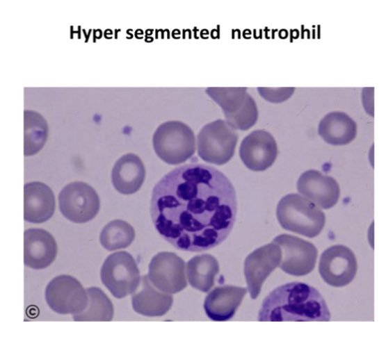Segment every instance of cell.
I'll return each mask as SVG.
<instances>
[{
    "label": "cell",
    "mask_w": 386,
    "mask_h": 339,
    "mask_svg": "<svg viewBox=\"0 0 386 339\" xmlns=\"http://www.w3.org/2000/svg\"><path fill=\"white\" fill-rule=\"evenodd\" d=\"M218 272V262L210 254L195 256L187 263L186 273L190 285L203 292H208L214 286Z\"/></svg>",
    "instance_id": "obj_22"
},
{
    "label": "cell",
    "mask_w": 386,
    "mask_h": 339,
    "mask_svg": "<svg viewBox=\"0 0 386 339\" xmlns=\"http://www.w3.org/2000/svg\"><path fill=\"white\" fill-rule=\"evenodd\" d=\"M45 299L51 310L61 314H78L87 306V291L81 283L70 275L54 278L45 289Z\"/></svg>",
    "instance_id": "obj_9"
},
{
    "label": "cell",
    "mask_w": 386,
    "mask_h": 339,
    "mask_svg": "<svg viewBox=\"0 0 386 339\" xmlns=\"http://www.w3.org/2000/svg\"><path fill=\"white\" fill-rule=\"evenodd\" d=\"M257 90L266 100L273 103H280L292 95L294 88H257Z\"/></svg>",
    "instance_id": "obj_26"
},
{
    "label": "cell",
    "mask_w": 386,
    "mask_h": 339,
    "mask_svg": "<svg viewBox=\"0 0 386 339\" xmlns=\"http://www.w3.org/2000/svg\"><path fill=\"white\" fill-rule=\"evenodd\" d=\"M58 247L54 238L42 229H29L24 233V262L34 270L49 266L55 260Z\"/></svg>",
    "instance_id": "obj_16"
},
{
    "label": "cell",
    "mask_w": 386,
    "mask_h": 339,
    "mask_svg": "<svg viewBox=\"0 0 386 339\" xmlns=\"http://www.w3.org/2000/svg\"><path fill=\"white\" fill-rule=\"evenodd\" d=\"M147 276L155 288L168 294L179 292L187 286L184 261L172 252L162 251L153 256Z\"/></svg>",
    "instance_id": "obj_11"
},
{
    "label": "cell",
    "mask_w": 386,
    "mask_h": 339,
    "mask_svg": "<svg viewBox=\"0 0 386 339\" xmlns=\"http://www.w3.org/2000/svg\"><path fill=\"white\" fill-rule=\"evenodd\" d=\"M132 226L122 220H113L106 224L99 235L101 245L108 251L126 248L135 238Z\"/></svg>",
    "instance_id": "obj_25"
},
{
    "label": "cell",
    "mask_w": 386,
    "mask_h": 339,
    "mask_svg": "<svg viewBox=\"0 0 386 339\" xmlns=\"http://www.w3.org/2000/svg\"><path fill=\"white\" fill-rule=\"evenodd\" d=\"M152 144L158 157L169 165L186 162L195 151L193 130L180 121L161 124L154 133Z\"/></svg>",
    "instance_id": "obj_4"
},
{
    "label": "cell",
    "mask_w": 386,
    "mask_h": 339,
    "mask_svg": "<svg viewBox=\"0 0 386 339\" xmlns=\"http://www.w3.org/2000/svg\"><path fill=\"white\" fill-rule=\"evenodd\" d=\"M102 283L115 297L122 299L138 288L140 276L136 262L127 251L110 254L100 270Z\"/></svg>",
    "instance_id": "obj_7"
},
{
    "label": "cell",
    "mask_w": 386,
    "mask_h": 339,
    "mask_svg": "<svg viewBox=\"0 0 386 339\" xmlns=\"http://www.w3.org/2000/svg\"><path fill=\"white\" fill-rule=\"evenodd\" d=\"M273 242L281 248L282 260L279 266L282 271L299 276L314 270L318 251L312 243L289 234L279 235Z\"/></svg>",
    "instance_id": "obj_10"
},
{
    "label": "cell",
    "mask_w": 386,
    "mask_h": 339,
    "mask_svg": "<svg viewBox=\"0 0 386 339\" xmlns=\"http://www.w3.org/2000/svg\"><path fill=\"white\" fill-rule=\"evenodd\" d=\"M318 133L330 144L345 145L355 139L357 125L346 113L333 111L325 115L320 121Z\"/></svg>",
    "instance_id": "obj_21"
},
{
    "label": "cell",
    "mask_w": 386,
    "mask_h": 339,
    "mask_svg": "<svg viewBox=\"0 0 386 339\" xmlns=\"http://www.w3.org/2000/svg\"><path fill=\"white\" fill-rule=\"evenodd\" d=\"M145 176V168L137 155L129 153L122 156L115 163L111 180L115 190L123 195L137 192L142 186Z\"/></svg>",
    "instance_id": "obj_19"
},
{
    "label": "cell",
    "mask_w": 386,
    "mask_h": 339,
    "mask_svg": "<svg viewBox=\"0 0 386 339\" xmlns=\"http://www.w3.org/2000/svg\"><path fill=\"white\" fill-rule=\"evenodd\" d=\"M297 189L307 199L324 209L334 206L340 195L336 180L315 170H307L300 176Z\"/></svg>",
    "instance_id": "obj_15"
},
{
    "label": "cell",
    "mask_w": 386,
    "mask_h": 339,
    "mask_svg": "<svg viewBox=\"0 0 386 339\" xmlns=\"http://www.w3.org/2000/svg\"><path fill=\"white\" fill-rule=\"evenodd\" d=\"M55 210V198L51 189L40 181L24 186V218L31 223H42L49 220Z\"/></svg>",
    "instance_id": "obj_17"
},
{
    "label": "cell",
    "mask_w": 386,
    "mask_h": 339,
    "mask_svg": "<svg viewBox=\"0 0 386 339\" xmlns=\"http://www.w3.org/2000/svg\"><path fill=\"white\" fill-rule=\"evenodd\" d=\"M240 158L250 170L264 171L275 162L278 147L273 136L267 131H252L242 140L239 148Z\"/></svg>",
    "instance_id": "obj_14"
},
{
    "label": "cell",
    "mask_w": 386,
    "mask_h": 339,
    "mask_svg": "<svg viewBox=\"0 0 386 339\" xmlns=\"http://www.w3.org/2000/svg\"><path fill=\"white\" fill-rule=\"evenodd\" d=\"M276 216L283 229L308 238L318 235L325 223L324 213L314 203L293 193L280 200Z\"/></svg>",
    "instance_id": "obj_3"
},
{
    "label": "cell",
    "mask_w": 386,
    "mask_h": 339,
    "mask_svg": "<svg viewBox=\"0 0 386 339\" xmlns=\"http://www.w3.org/2000/svg\"><path fill=\"white\" fill-rule=\"evenodd\" d=\"M206 93L220 106L226 122L234 129L246 131L256 123L257 104L247 88H207Z\"/></svg>",
    "instance_id": "obj_6"
},
{
    "label": "cell",
    "mask_w": 386,
    "mask_h": 339,
    "mask_svg": "<svg viewBox=\"0 0 386 339\" xmlns=\"http://www.w3.org/2000/svg\"><path fill=\"white\" fill-rule=\"evenodd\" d=\"M88 297L86 308L81 313L73 315L74 321H111L114 308L108 296L99 288L86 289Z\"/></svg>",
    "instance_id": "obj_24"
},
{
    "label": "cell",
    "mask_w": 386,
    "mask_h": 339,
    "mask_svg": "<svg viewBox=\"0 0 386 339\" xmlns=\"http://www.w3.org/2000/svg\"><path fill=\"white\" fill-rule=\"evenodd\" d=\"M246 292V288L234 286L215 288L204 299V309L206 315L214 321L230 320Z\"/></svg>",
    "instance_id": "obj_18"
},
{
    "label": "cell",
    "mask_w": 386,
    "mask_h": 339,
    "mask_svg": "<svg viewBox=\"0 0 386 339\" xmlns=\"http://www.w3.org/2000/svg\"><path fill=\"white\" fill-rule=\"evenodd\" d=\"M238 134L226 121L218 119L205 124L197 136L198 156L205 162L221 165L234 156Z\"/></svg>",
    "instance_id": "obj_5"
},
{
    "label": "cell",
    "mask_w": 386,
    "mask_h": 339,
    "mask_svg": "<svg viewBox=\"0 0 386 339\" xmlns=\"http://www.w3.org/2000/svg\"><path fill=\"white\" fill-rule=\"evenodd\" d=\"M357 269L353 252L341 245H333L321 254L319 271L323 281L333 287H344L355 278Z\"/></svg>",
    "instance_id": "obj_12"
},
{
    "label": "cell",
    "mask_w": 386,
    "mask_h": 339,
    "mask_svg": "<svg viewBox=\"0 0 386 339\" xmlns=\"http://www.w3.org/2000/svg\"><path fill=\"white\" fill-rule=\"evenodd\" d=\"M46 119L38 112L25 110L24 112V154H35L45 145L48 135Z\"/></svg>",
    "instance_id": "obj_23"
},
{
    "label": "cell",
    "mask_w": 386,
    "mask_h": 339,
    "mask_svg": "<svg viewBox=\"0 0 386 339\" xmlns=\"http://www.w3.org/2000/svg\"><path fill=\"white\" fill-rule=\"evenodd\" d=\"M281 259V248L273 242L257 248L246 257L244 275L252 299L258 297L264 282L279 266Z\"/></svg>",
    "instance_id": "obj_13"
},
{
    "label": "cell",
    "mask_w": 386,
    "mask_h": 339,
    "mask_svg": "<svg viewBox=\"0 0 386 339\" xmlns=\"http://www.w3.org/2000/svg\"><path fill=\"white\" fill-rule=\"evenodd\" d=\"M59 210L70 221L86 223L97 214L99 198L95 190L82 181H73L61 190L58 195Z\"/></svg>",
    "instance_id": "obj_8"
},
{
    "label": "cell",
    "mask_w": 386,
    "mask_h": 339,
    "mask_svg": "<svg viewBox=\"0 0 386 339\" xmlns=\"http://www.w3.org/2000/svg\"><path fill=\"white\" fill-rule=\"evenodd\" d=\"M330 320L328 305L320 292L302 282L280 286L263 300L260 322H326Z\"/></svg>",
    "instance_id": "obj_2"
},
{
    "label": "cell",
    "mask_w": 386,
    "mask_h": 339,
    "mask_svg": "<svg viewBox=\"0 0 386 339\" xmlns=\"http://www.w3.org/2000/svg\"><path fill=\"white\" fill-rule=\"evenodd\" d=\"M237 212L235 189L214 167L189 163L175 168L154 186L150 215L161 236L176 249L203 251L230 235Z\"/></svg>",
    "instance_id": "obj_1"
},
{
    "label": "cell",
    "mask_w": 386,
    "mask_h": 339,
    "mask_svg": "<svg viewBox=\"0 0 386 339\" xmlns=\"http://www.w3.org/2000/svg\"><path fill=\"white\" fill-rule=\"evenodd\" d=\"M172 302V295L155 288L146 275L140 279L139 289L131 297L134 310L137 313L147 317L165 315L170 309Z\"/></svg>",
    "instance_id": "obj_20"
}]
</instances>
